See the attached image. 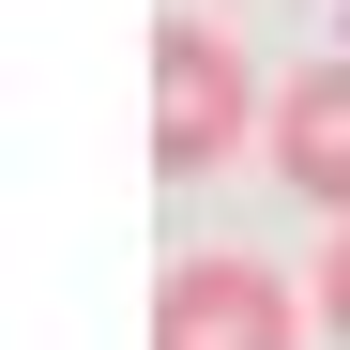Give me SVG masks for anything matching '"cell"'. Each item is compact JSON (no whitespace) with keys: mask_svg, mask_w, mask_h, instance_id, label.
Returning <instances> with one entry per match:
<instances>
[{"mask_svg":"<svg viewBox=\"0 0 350 350\" xmlns=\"http://www.w3.org/2000/svg\"><path fill=\"white\" fill-rule=\"evenodd\" d=\"M259 92H244V46H228L213 16H167L152 31V167L167 183H213L228 152H244Z\"/></svg>","mask_w":350,"mask_h":350,"instance_id":"1","label":"cell"},{"mask_svg":"<svg viewBox=\"0 0 350 350\" xmlns=\"http://www.w3.org/2000/svg\"><path fill=\"white\" fill-rule=\"evenodd\" d=\"M305 305H289L274 259H183L152 289V350H289Z\"/></svg>","mask_w":350,"mask_h":350,"instance_id":"2","label":"cell"},{"mask_svg":"<svg viewBox=\"0 0 350 350\" xmlns=\"http://www.w3.org/2000/svg\"><path fill=\"white\" fill-rule=\"evenodd\" d=\"M274 167H289V198L350 213V62H305V77H289V107H274Z\"/></svg>","mask_w":350,"mask_h":350,"instance_id":"3","label":"cell"},{"mask_svg":"<svg viewBox=\"0 0 350 350\" xmlns=\"http://www.w3.org/2000/svg\"><path fill=\"white\" fill-rule=\"evenodd\" d=\"M320 320L350 335V213H335V259H320Z\"/></svg>","mask_w":350,"mask_h":350,"instance_id":"4","label":"cell"}]
</instances>
